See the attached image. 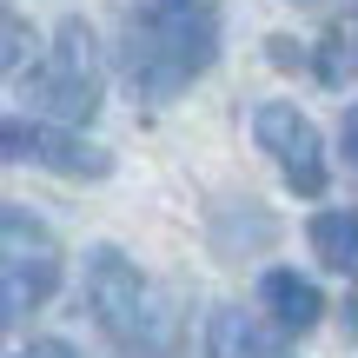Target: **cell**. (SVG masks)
Here are the masks:
<instances>
[{"mask_svg":"<svg viewBox=\"0 0 358 358\" xmlns=\"http://www.w3.org/2000/svg\"><path fill=\"white\" fill-rule=\"evenodd\" d=\"M0 166H40L60 179H106L113 153L80 140L73 127H53V120H0Z\"/></svg>","mask_w":358,"mask_h":358,"instance_id":"cell-5","label":"cell"},{"mask_svg":"<svg viewBox=\"0 0 358 358\" xmlns=\"http://www.w3.org/2000/svg\"><path fill=\"white\" fill-rule=\"evenodd\" d=\"M87 312L127 358H173L179 352V312L166 285L146 279L120 245H93L87 259Z\"/></svg>","mask_w":358,"mask_h":358,"instance_id":"cell-2","label":"cell"},{"mask_svg":"<svg viewBox=\"0 0 358 358\" xmlns=\"http://www.w3.org/2000/svg\"><path fill=\"white\" fill-rule=\"evenodd\" d=\"M27 60H34V27H27L13 7H0V80H13Z\"/></svg>","mask_w":358,"mask_h":358,"instance_id":"cell-11","label":"cell"},{"mask_svg":"<svg viewBox=\"0 0 358 358\" xmlns=\"http://www.w3.org/2000/svg\"><path fill=\"white\" fill-rule=\"evenodd\" d=\"M27 312H34V306H27V299H20V292H13V285H7V279H0V332H13V325H20V319H27Z\"/></svg>","mask_w":358,"mask_h":358,"instance_id":"cell-12","label":"cell"},{"mask_svg":"<svg viewBox=\"0 0 358 358\" xmlns=\"http://www.w3.org/2000/svg\"><path fill=\"white\" fill-rule=\"evenodd\" d=\"M306 239H312V252H319V266H332V272H345V279H358V213H352V206L312 213Z\"/></svg>","mask_w":358,"mask_h":358,"instance_id":"cell-9","label":"cell"},{"mask_svg":"<svg viewBox=\"0 0 358 358\" xmlns=\"http://www.w3.org/2000/svg\"><path fill=\"white\" fill-rule=\"evenodd\" d=\"M100 93H106V60H100L93 27L87 20H60V27H53V47L27 66L20 100L34 106V120L87 127V120L100 113Z\"/></svg>","mask_w":358,"mask_h":358,"instance_id":"cell-3","label":"cell"},{"mask_svg":"<svg viewBox=\"0 0 358 358\" xmlns=\"http://www.w3.org/2000/svg\"><path fill=\"white\" fill-rule=\"evenodd\" d=\"M338 140H345V159H352V173H358V106L345 113V127H338Z\"/></svg>","mask_w":358,"mask_h":358,"instance_id":"cell-14","label":"cell"},{"mask_svg":"<svg viewBox=\"0 0 358 358\" xmlns=\"http://www.w3.org/2000/svg\"><path fill=\"white\" fill-rule=\"evenodd\" d=\"M345 325H352V332H358V306H345Z\"/></svg>","mask_w":358,"mask_h":358,"instance_id":"cell-15","label":"cell"},{"mask_svg":"<svg viewBox=\"0 0 358 358\" xmlns=\"http://www.w3.org/2000/svg\"><path fill=\"white\" fill-rule=\"evenodd\" d=\"M206 358H285V332L252 319L245 306H219L206 319Z\"/></svg>","mask_w":358,"mask_h":358,"instance_id":"cell-7","label":"cell"},{"mask_svg":"<svg viewBox=\"0 0 358 358\" xmlns=\"http://www.w3.org/2000/svg\"><path fill=\"white\" fill-rule=\"evenodd\" d=\"M219 60V7L213 0H120L113 66L140 100L166 106Z\"/></svg>","mask_w":358,"mask_h":358,"instance_id":"cell-1","label":"cell"},{"mask_svg":"<svg viewBox=\"0 0 358 358\" xmlns=\"http://www.w3.org/2000/svg\"><path fill=\"white\" fill-rule=\"evenodd\" d=\"M60 266H66V252H60L47 219L27 213V206H0V279L27 306H47L60 292Z\"/></svg>","mask_w":358,"mask_h":358,"instance_id":"cell-6","label":"cell"},{"mask_svg":"<svg viewBox=\"0 0 358 358\" xmlns=\"http://www.w3.org/2000/svg\"><path fill=\"white\" fill-rule=\"evenodd\" d=\"M252 140H259V153L279 166V179L292 192H306V199L325 192L332 166H325V133L312 127V113H299L292 100H266L252 113Z\"/></svg>","mask_w":358,"mask_h":358,"instance_id":"cell-4","label":"cell"},{"mask_svg":"<svg viewBox=\"0 0 358 358\" xmlns=\"http://www.w3.org/2000/svg\"><path fill=\"white\" fill-rule=\"evenodd\" d=\"M259 306L272 312V325H279L285 338L292 332H312V325L325 319V299H319V285L312 279H299V272H266V279H259Z\"/></svg>","mask_w":358,"mask_h":358,"instance_id":"cell-8","label":"cell"},{"mask_svg":"<svg viewBox=\"0 0 358 358\" xmlns=\"http://www.w3.org/2000/svg\"><path fill=\"white\" fill-rule=\"evenodd\" d=\"M319 73L332 80V87H345V80H358V0H352V13L325 34V53H319Z\"/></svg>","mask_w":358,"mask_h":358,"instance_id":"cell-10","label":"cell"},{"mask_svg":"<svg viewBox=\"0 0 358 358\" xmlns=\"http://www.w3.org/2000/svg\"><path fill=\"white\" fill-rule=\"evenodd\" d=\"M13 358H80V352L66 345V338H34V345H20Z\"/></svg>","mask_w":358,"mask_h":358,"instance_id":"cell-13","label":"cell"}]
</instances>
